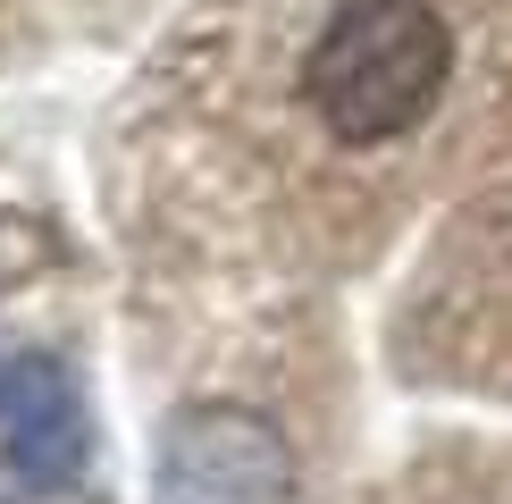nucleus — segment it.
I'll use <instances>...</instances> for the list:
<instances>
[{
    "label": "nucleus",
    "instance_id": "7ed1b4c3",
    "mask_svg": "<svg viewBox=\"0 0 512 504\" xmlns=\"http://www.w3.org/2000/svg\"><path fill=\"white\" fill-rule=\"evenodd\" d=\"M0 454L26 488H68L84 454H93L84 395L51 353H9L0 362Z\"/></svg>",
    "mask_w": 512,
    "mask_h": 504
},
{
    "label": "nucleus",
    "instance_id": "f03ea898",
    "mask_svg": "<svg viewBox=\"0 0 512 504\" xmlns=\"http://www.w3.org/2000/svg\"><path fill=\"white\" fill-rule=\"evenodd\" d=\"M152 488L160 504H294V446L269 412L202 395L168 412Z\"/></svg>",
    "mask_w": 512,
    "mask_h": 504
},
{
    "label": "nucleus",
    "instance_id": "f257e3e1",
    "mask_svg": "<svg viewBox=\"0 0 512 504\" xmlns=\"http://www.w3.org/2000/svg\"><path fill=\"white\" fill-rule=\"evenodd\" d=\"M504 168L512 26L462 0H202L135 84L118 202L143 261L277 278L361 269L420 202L437 252Z\"/></svg>",
    "mask_w": 512,
    "mask_h": 504
}]
</instances>
